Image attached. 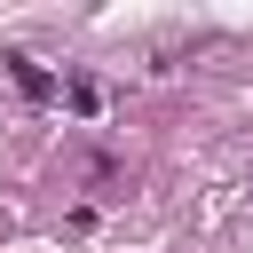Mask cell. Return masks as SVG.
<instances>
[{"instance_id":"obj_1","label":"cell","mask_w":253,"mask_h":253,"mask_svg":"<svg viewBox=\"0 0 253 253\" xmlns=\"http://www.w3.org/2000/svg\"><path fill=\"white\" fill-rule=\"evenodd\" d=\"M8 71H16V87H24L32 103H47V95H55V79H47V71H40L32 55H8Z\"/></svg>"}]
</instances>
